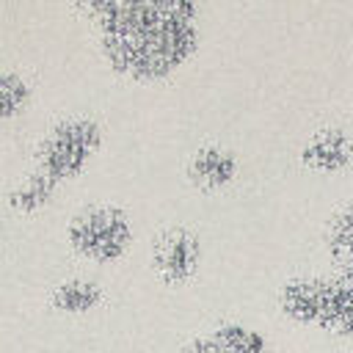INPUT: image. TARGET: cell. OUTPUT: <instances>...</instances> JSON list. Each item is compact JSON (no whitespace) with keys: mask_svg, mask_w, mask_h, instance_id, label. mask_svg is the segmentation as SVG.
Segmentation results:
<instances>
[{"mask_svg":"<svg viewBox=\"0 0 353 353\" xmlns=\"http://www.w3.org/2000/svg\"><path fill=\"white\" fill-rule=\"evenodd\" d=\"M99 44L113 69L132 77H163L190 58L199 41L196 6L188 0L91 3Z\"/></svg>","mask_w":353,"mask_h":353,"instance_id":"cell-1","label":"cell"},{"mask_svg":"<svg viewBox=\"0 0 353 353\" xmlns=\"http://www.w3.org/2000/svg\"><path fill=\"white\" fill-rule=\"evenodd\" d=\"M66 234L77 254L94 262H113L130 248L132 223L130 215L113 204H88L72 215Z\"/></svg>","mask_w":353,"mask_h":353,"instance_id":"cell-2","label":"cell"},{"mask_svg":"<svg viewBox=\"0 0 353 353\" xmlns=\"http://www.w3.org/2000/svg\"><path fill=\"white\" fill-rule=\"evenodd\" d=\"M102 143V127L91 116L61 119L39 146V168L50 176L69 179L77 176Z\"/></svg>","mask_w":353,"mask_h":353,"instance_id":"cell-3","label":"cell"},{"mask_svg":"<svg viewBox=\"0 0 353 353\" xmlns=\"http://www.w3.org/2000/svg\"><path fill=\"white\" fill-rule=\"evenodd\" d=\"M201 262V243L185 226H171L154 237L152 245V265L154 273L168 284L188 281Z\"/></svg>","mask_w":353,"mask_h":353,"instance_id":"cell-4","label":"cell"},{"mask_svg":"<svg viewBox=\"0 0 353 353\" xmlns=\"http://www.w3.org/2000/svg\"><path fill=\"white\" fill-rule=\"evenodd\" d=\"M182 353H270V345L256 328L243 323H223L190 339Z\"/></svg>","mask_w":353,"mask_h":353,"instance_id":"cell-5","label":"cell"},{"mask_svg":"<svg viewBox=\"0 0 353 353\" xmlns=\"http://www.w3.org/2000/svg\"><path fill=\"white\" fill-rule=\"evenodd\" d=\"M353 157V141L342 127H320L301 149V160L314 171H339Z\"/></svg>","mask_w":353,"mask_h":353,"instance_id":"cell-6","label":"cell"},{"mask_svg":"<svg viewBox=\"0 0 353 353\" xmlns=\"http://www.w3.org/2000/svg\"><path fill=\"white\" fill-rule=\"evenodd\" d=\"M323 301H325V279H309V276L290 279L279 292L281 312L298 323H320Z\"/></svg>","mask_w":353,"mask_h":353,"instance_id":"cell-7","label":"cell"},{"mask_svg":"<svg viewBox=\"0 0 353 353\" xmlns=\"http://www.w3.org/2000/svg\"><path fill=\"white\" fill-rule=\"evenodd\" d=\"M188 174L199 188L215 190V188H223L234 179L237 157L218 143H207V146H199L193 152V157L188 163Z\"/></svg>","mask_w":353,"mask_h":353,"instance_id":"cell-8","label":"cell"},{"mask_svg":"<svg viewBox=\"0 0 353 353\" xmlns=\"http://www.w3.org/2000/svg\"><path fill=\"white\" fill-rule=\"evenodd\" d=\"M320 325L334 334L353 336V273L325 279V301H323Z\"/></svg>","mask_w":353,"mask_h":353,"instance_id":"cell-9","label":"cell"},{"mask_svg":"<svg viewBox=\"0 0 353 353\" xmlns=\"http://www.w3.org/2000/svg\"><path fill=\"white\" fill-rule=\"evenodd\" d=\"M99 301H102V287H99L94 279H85V276L63 279V281L52 290V303H55V309L69 312V314L88 312V309H94Z\"/></svg>","mask_w":353,"mask_h":353,"instance_id":"cell-10","label":"cell"},{"mask_svg":"<svg viewBox=\"0 0 353 353\" xmlns=\"http://www.w3.org/2000/svg\"><path fill=\"white\" fill-rule=\"evenodd\" d=\"M55 188H58V179L50 176L47 171H41V168H36L28 176H22V182L8 193V201L19 212H30V210L44 207L50 201V196L55 193Z\"/></svg>","mask_w":353,"mask_h":353,"instance_id":"cell-11","label":"cell"},{"mask_svg":"<svg viewBox=\"0 0 353 353\" xmlns=\"http://www.w3.org/2000/svg\"><path fill=\"white\" fill-rule=\"evenodd\" d=\"M28 102H30L28 80L14 69H0V119H11L22 113Z\"/></svg>","mask_w":353,"mask_h":353,"instance_id":"cell-12","label":"cell"},{"mask_svg":"<svg viewBox=\"0 0 353 353\" xmlns=\"http://www.w3.org/2000/svg\"><path fill=\"white\" fill-rule=\"evenodd\" d=\"M328 248L336 262L353 268V207H345L334 215L328 226Z\"/></svg>","mask_w":353,"mask_h":353,"instance_id":"cell-13","label":"cell"},{"mask_svg":"<svg viewBox=\"0 0 353 353\" xmlns=\"http://www.w3.org/2000/svg\"><path fill=\"white\" fill-rule=\"evenodd\" d=\"M0 232H3V226H0Z\"/></svg>","mask_w":353,"mask_h":353,"instance_id":"cell-14","label":"cell"}]
</instances>
